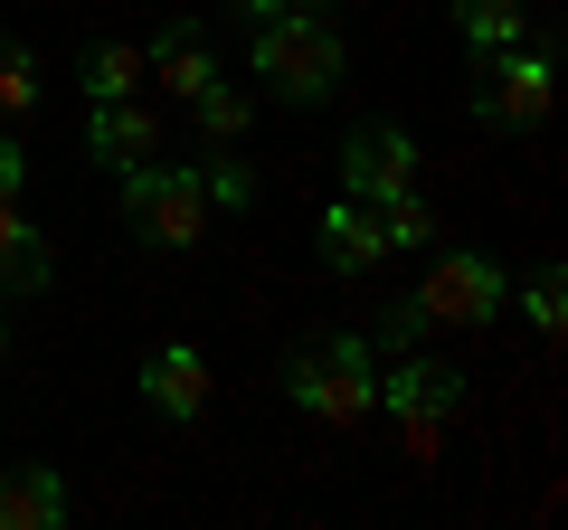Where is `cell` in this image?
Listing matches in <instances>:
<instances>
[{
    "label": "cell",
    "instance_id": "obj_23",
    "mask_svg": "<svg viewBox=\"0 0 568 530\" xmlns=\"http://www.w3.org/2000/svg\"><path fill=\"white\" fill-rule=\"evenodd\" d=\"M323 10H332V0H323Z\"/></svg>",
    "mask_w": 568,
    "mask_h": 530
},
{
    "label": "cell",
    "instance_id": "obj_9",
    "mask_svg": "<svg viewBox=\"0 0 568 530\" xmlns=\"http://www.w3.org/2000/svg\"><path fill=\"white\" fill-rule=\"evenodd\" d=\"M142 77L171 85V95L190 104L209 77H219V48H209V29H200V20H162V29H152V48H142Z\"/></svg>",
    "mask_w": 568,
    "mask_h": 530
},
{
    "label": "cell",
    "instance_id": "obj_14",
    "mask_svg": "<svg viewBox=\"0 0 568 530\" xmlns=\"http://www.w3.org/2000/svg\"><path fill=\"white\" fill-rule=\"evenodd\" d=\"M455 29H465L474 58L484 48H511V39H530V0H455Z\"/></svg>",
    "mask_w": 568,
    "mask_h": 530
},
{
    "label": "cell",
    "instance_id": "obj_5",
    "mask_svg": "<svg viewBox=\"0 0 568 530\" xmlns=\"http://www.w3.org/2000/svg\"><path fill=\"white\" fill-rule=\"evenodd\" d=\"M511 304V275L484 256V246H446V256L426 265V285L407 294L398 323H455V332H484L493 313Z\"/></svg>",
    "mask_w": 568,
    "mask_h": 530
},
{
    "label": "cell",
    "instance_id": "obj_21",
    "mask_svg": "<svg viewBox=\"0 0 568 530\" xmlns=\"http://www.w3.org/2000/svg\"><path fill=\"white\" fill-rule=\"evenodd\" d=\"M20 181H29V152L0 133V200H20Z\"/></svg>",
    "mask_w": 568,
    "mask_h": 530
},
{
    "label": "cell",
    "instance_id": "obj_18",
    "mask_svg": "<svg viewBox=\"0 0 568 530\" xmlns=\"http://www.w3.org/2000/svg\"><path fill=\"white\" fill-rule=\"evenodd\" d=\"M369 208H379L388 256H398V246H436V237H446V227H436V208H426L417 190H388V200H369Z\"/></svg>",
    "mask_w": 568,
    "mask_h": 530
},
{
    "label": "cell",
    "instance_id": "obj_4",
    "mask_svg": "<svg viewBox=\"0 0 568 530\" xmlns=\"http://www.w3.org/2000/svg\"><path fill=\"white\" fill-rule=\"evenodd\" d=\"M559 95V58L549 39H511V48H484L474 58V123L484 133H530Z\"/></svg>",
    "mask_w": 568,
    "mask_h": 530
},
{
    "label": "cell",
    "instance_id": "obj_19",
    "mask_svg": "<svg viewBox=\"0 0 568 530\" xmlns=\"http://www.w3.org/2000/svg\"><path fill=\"white\" fill-rule=\"evenodd\" d=\"M39 104V48L0 39V114H29Z\"/></svg>",
    "mask_w": 568,
    "mask_h": 530
},
{
    "label": "cell",
    "instance_id": "obj_8",
    "mask_svg": "<svg viewBox=\"0 0 568 530\" xmlns=\"http://www.w3.org/2000/svg\"><path fill=\"white\" fill-rule=\"evenodd\" d=\"M142 408H152V417H171V427L209 417V350H190V342H162L152 360H142Z\"/></svg>",
    "mask_w": 568,
    "mask_h": 530
},
{
    "label": "cell",
    "instance_id": "obj_7",
    "mask_svg": "<svg viewBox=\"0 0 568 530\" xmlns=\"http://www.w3.org/2000/svg\"><path fill=\"white\" fill-rule=\"evenodd\" d=\"M342 190L351 200L417 190V143H407V123H351L342 133Z\"/></svg>",
    "mask_w": 568,
    "mask_h": 530
},
{
    "label": "cell",
    "instance_id": "obj_11",
    "mask_svg": "<svg viewBox=\"0 0 568 530\" xmlns=\"http://www.w3.org/2000/svg\"><path fill=\"white\" fill-rule=\"evenodd\" d=\"M85 152H95V162H114V171L152 162V152H162V114H152V104H133V95L95 104V123H85Z\"/></svg>",
    "mask_w": 568,
    "mask_h": 530
},
{
    "label": "cell",
    "instance_id": "obj_15",
    "mask_svg": "<svg viewBox=\"0 0 568 530\" xmlns=\"http://www.w3.org/2000/svg\"><path fill=\"white\" fill-rule=\"evenodd\" d=\"M77 77H85V95H95V104H114V95H133V85H152V77H142V48H133V39H95Z\"/></svg>",
    "mask_w": 568,
    "mask_h": 530
},
{
    "label": "cell",
    "instance_id": "obj_20",
    "mask_svg": "<svg viewBox=\"0 0 568 530\" xmlns=\"http://www.w3.org/2000/svg\"><path fill=\"white\" fill-rule=\"evenodd\" d=\"M209 200H219V208H246V200H256V181H246L237 162H219V171H209Z\"/></svg>",
    "mask_w": 568,
    "mask_h": 530
},
{
    "label": "cell",
    "instance_id": "obj_16",
    "mask_svg": "<svg viewBox=\"0 0 568 530\" xmlns=\"http://www.w3.org/2000/svg\"><path fill=\"white\" fill-rule=\"evenodd\" d=\"M246 114H256V95H246V85H219V77H209L200 95H190V123H200V143H237Z\"/></svg>",
    "mask_w": 568,
    "mask_h": 530
},
{
    "label": "cell",
    "instance_id": "obj_12",
    "mask_svg": "<svg viewBox=\"0 0 568 530\" xmlns=\"http://www.w3.org/2000/svg\"><path fill=\"white\" fill-rule=\"evenodd\" d=\"M58 285V256H48L39 218L20 200H0V294H48Z\"/></svg>",
    "mask_w": 568,
    "mask_h": 530
},
{
    "label": "cell",
    "instance_id": "obj_22",
    "mask_svg": "<svg viewBox=\"0 0 568 530\" xmlns=\"http://www.w3.org/2000/svg\"><path fill=\"white\" fill-rule=\"evenodd\" d=\"M0 360H10V313H0Z\"/></svg>",
    "mask_w": 568,
    "mask_h": 530
},
{
    "label": "cell",
    "instance_id": "obj_3",
    "mask_svg": "<svg viewBox=\"0 0 568 530\" xmlns=\"http://www.w3.org/2000/svg\"><path fill=\"white\" fill-rule=\"evenodd\" d=\"M123 227H133L142 246H162V256L200 246L209 237V171H190V162H133V171H123Z\"/></svg>",
    "mask_w": 568,
    "mask_h": 530
},
{
    "label": "cell",
    "instance_id": "obj_1",
    "mask_svg": "<svg viewBox=\"0 0 568 530\" xmlns=\"http://www.w3.org/2000/svg\"><path fill=\"white\" fill-rule=\"evenodd\" d=\"M351 77V39L323 0H284L275 20H256V85H275L284 104H323Z\"/></svg>",
    "mask_w": 568,
    "mask_h": 530
},
{
    "label": "cell",
    "instance_id": "obj_13",
    "mask_svg": "<svg viewBox=\"0 0 568 530\" xmlns=\"http://www.w3.org/2000/svg\"><path fill=\"white\" fill-rule=\"evenodd\" d=\"M58 521H67L58 465H0V530H58Z\"/></svg>",
    "mask_w": 568,
    "mask_h": 530
},
{
    "label": "cell",
    "instance_id": "obj_10",
    "mask_svg": "<svg viewBox=\"0 0 568 530\" xmlns=\"http://www.w3.org/2000/svg\"><path fill=\"white\" fill-rule=\"evenodd\" d=\"M313 237H323V265L332 275H369V265H388V237H379V208L369 200H332L323 218H313Z\"/></svg>",
    "mask_w": 568,
    "mask_h": 530
},
{
    "label": "cell",
    "instance_id": "obj_6",
    "mask_svg": "<svg viewBox=\"0 0 568 530\" xmlns=\"http://www.w3.org/2000/svg\"><path fill=\"white\" fill-rule=\"evenodd\" d=\"M379 408L398 417L407 455H436V436L465 417V369H446V360H398V369L379 379Z\"/></svg>",
    "mask_w": 568,
    "mask_h": 530
},
{
    "label": "cell",
    "instance_id": "obj_2",
    "mask_svg": "<svg viewBox=\"0 0 568 530\" xmlns=\"http://www.w3.org/2000/svg\"><path fill=\"white\" fill-rule=\"evenodd\" d=\"M284 398L313 427H361V417H379V350L361 332H323L284 360Z\"/></svg>",
    "mask_w": 568,
    "mask_h": 530
},
{
    "label": "cell",
    "instance_id": "obj_17",
    "mask_svg": "<svg viewBox=\"0 0 568 530\" xmlns=\"http://www.w3.org/2000/svg\"><path fill=\"white\" fill-rule=\"evenodd\" d=\"M521 323L540 332V342H559V323H568V265H559V256L530 265V285H521Z\"/></svg>",
    "mask_w": 568,
    "mask_h": 530
}]
</instances>
